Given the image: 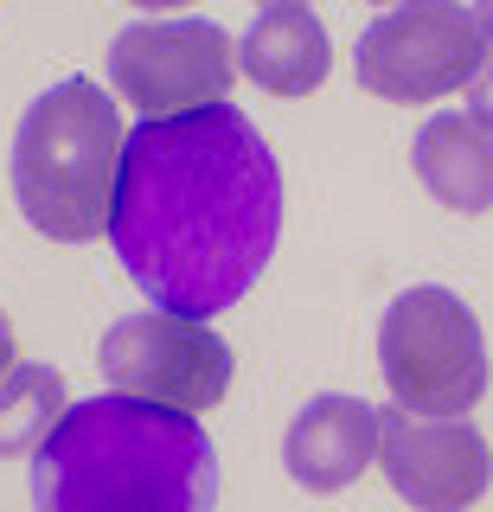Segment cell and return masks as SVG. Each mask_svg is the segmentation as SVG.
<instances>
[{
  "instance_id": "obj_14",
  "label": "cell",
  "mask_w": 493,
  "mask_h": 512,
  "mask_svg": "<svg viewBox=\"0 0 493 512\" xmlns=\"http://www.w3.org/2000/svg\"><path fill=\"white\" fill-rule=\"evenodd\" d=\"M20 365V346H13V320H7V308H0V378Z\"/></svg>"
},
{
  "instance_id": "obj_3",
  "label": "cell",
  "mask_w": 493,
  "mask_h": 512,
  "mask_svg": "<svg viewBox=\"0 0 493 512\" xmlns=\"http://www.w3.org/2000/svg\"><path fill=\"white\" fill-rule=\"evenodd\" d=\"M122 109L90 77H65L20 116L13 135V199L52 244H90L109 231L122 173Z\"/></svg>"
},
{
  "instance_id": "obj_12",
  "label": "cell",
  "mask_w": 493,
  "mask_h": 512,
  "mask_svg": "<svg viewBox=\"0 0 493 512\" xmlns=\"http://www.w3.org/2000/svg\"><path fill=\"white\" fill-rule=\"evenodd\" d=\"M65 410H71L65 372L39 365V359H20L0 378V455H33Z\"/></svg>"
},
{
  "instance_id": "obj_2",
  "label": "cell",
  "mask_w": 493,
  "mask_h": 512,
  "mask_svg": "<svg viewBox=\"0 0 493 512\" xmlns=\"http://www.w3.org/2000/svg\"><path fill=\"white\" fill-rule=\"evenodd\" d=\"M218 448L199 416L103 391L33 448V512H212Z\"/></svg>"
},
{
  "instance_id": "obj_8",
  "label": "cell",
  "mask_w": 493,
  "mask_h": 512,
  "mask_svg": "<svg viewBox=\"0 0 493 512\" xmlns=\"http://www.w3.org/2000/svg\"><path fill=\"white\" fill-rule=\"evenodd\" d=\"M378 468L417 512H468L493 487V442L468 416L378 410Z\"/></svg>"
},
{
  "instance_id": "obj_7",
  "label": "cell",
  "mask_w": 493,
  "mask_h": 512,
  "mask_svg": "<svg viewBox=\"0 0 493 512\" xmlns=\"http://www.w3.org/2000/svg\"><path fill=\"white\" fill-rule=\"evenodd\" d=\"M237 77V45L218 20H141L109 45V84L122 103L148 116H186V109L225 103Z\"/></svg>"
},
{
  "instance_id": "obj_13",
  "label": "cell",
  "mask_w": 493,
  "mask_h": 512,
  "mask_svg": "<svg viewBox=\"0 0 493 512\" xmlns=\"http://www.w3.org/2000/svg\"><path fill=\"white\" fill-rule=\"evenodd\" d=\"M468 109L493 128V52L481 58V71H474V84H468Z\"/></svg>"
},
{
  "instance_id": "obj_5",
  "label": "cell",
  "mask_w": 493,
  "mask_h": 512,
  "mask_svg": "<svg viewBox=\"0 0 493 512\" xmlns=\"http://www.w3.org/2000/svg\"><path fill=\"white\" fill-rule=\"evenodd\" d=\"M487 45L474 26V7L461 0H397L378 13L353 45L359 90L385 103H442L449 90H468Z\"/></svg>"
},
{
  "instance_id": "obj_10",
  "label": "cell",
  "mask_w": 493,
  "mask_h": 512,
  "mask_svg": "<svg viewBox=\"0 0 493 512\" xmlns=\"http://www.w3.org/2000/svg\"><path fill=\"white\" fill-rule=\"evenodd\" d=\"M237 71L269 96H314L333 71V39L308 0L295 7H263L250 32L237 39Z\"/></svg>"
},
{
  "instance_id": "obj_18",
  "label": "cell",
  "mask_w": 493,
  "mask_h": 512,
  "mask_svg": "<svg viewBox=\"0 0 493 512\" xmlns=\"http://www.w3.org/2000/svg\"><path fill=\"white\" fill-rule=\"evenodd\" d=\"M378 7H391V0H378Z\"/></svg>"
},
{
  "instance_id": "obj_15",
  "label": "cell",
  "mask_w": 493,
  "mask_h": 512,
  "mask_svg": "<svg viewBox=\"0 0 493 512\" xmlns=\"http://www.w3.org/2000/svg\"><path fill=\"white\" fill-rule=\"evenodd\" d=\"M474 26H481V45L493 52V0H474Z\"/></svg>"
},
{
  "instance_id": "obj_1",
  "label": "cell",
  "mask_w": 493,
  "mask_h": 512,
  "mask_svg": "<svg viewBox=\"0 0 493 512\" xmlns=\"http://www.w3.org/2000/svg\"><path fill=\"white\" fill-rule=\"evenodd\" d=\"M282 237V167L237 103L148 116L122 141L109 244L154 308L212 320L263 282Z\"/></svg>"
},
{
  "instance_id": "obj_6",
  "label": "cell",
  "mask_w": 493,
  "mask_h": 512,
  "mask_svg": "<svg viewBox=\"0 0 493 512\" xmlns=\"http://www.w3.org/2000/svg\"><path fill=\"white\" fill-rule=\"evenodd\" d=\"M97 365L109 391L186 410V416L218 410V397L231 391V346L212 333V320H186L167 308L116 320L97 346Z\"/></svg>"
},
{
  "instance_id": "obj_9",
  "label": "cell",
  "mask_w": 493,
  "mask_h": 512,
  "mask_svg": "<svg viewBox=\"0 0 493 512\" xmlns=\"http://www.w3.org/2000/svg\"><path fill=\"white\" fill-rule=\"evenodd\" d=\"M289 480L308 493H346L378 461V410L365 397H314L282 436Z\"/></svg>"
},
{
  "instance_id": "obj_4",
  "label": "cell",
  "mask_w": 493,
  "mask_h": 512,
  "mask_svg": "<svg viewBox=\"0 0 493 512\" xmlns=\"http://www.w3.org/2000/svg\"><path fill=\"white\" fill-rule=\"evenodd\" d=\"M378 372H385L397 410L468 416L493 378L481 320L461 295H449L436 282L404 288L378 320Z\"/></svg>"
},
{
  "instance_id": "obj_11",
  "label": "cell",
  "mask_w": 493,
  "mask_h": 512,
  "mask_svg": "<svg viewBox=\"0 0 493 512\" xmlns=\"http://www.w3.org/2000/svg\"><path fill=\"white\" fill-rule=\"evenodd\" d=\"M417 180L429 186V199L449 205L461 218L493 212V128L474 109H442L417 128L410 141Z\"/></svg>"
},
{
  "instance_id": "obj_16",
  "label": "cell",
  "mask_w": 493,
  "mask_h": 512,
  "mask_svg": "<svg viewBox=\"0 0 493 512\" xmlns=\"http://www.w3.org/2000/svg\"><path fill=\"white\" fill-rule=\"evenodd\" d=\"M129 7H141V13H173V7H193V0H129Z\"/></svg>"
},
{
  "instance_id": "obj_17",
  "label": "cell",
  "mask_w": 493,
  "mask_h": 512,
  "mask_svg": "<svg viewBox=\"0 0 493 512\" xmlns=\"http://www.w3.org/2000/svg\"><path fill=\"white\" fill-rule=\"evenodd\" d=\"M263 7H295V0H263Z\"/></svg>"
}]
</instances>
